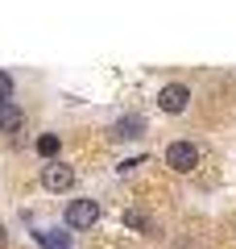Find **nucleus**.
<instances>
[{
    "label": "nucleus",
    "mask_w": 236,
    "mask_h": 249,
    "mask_svg": "<svg viewBox=\"0 0 236 249\" xmlns=\"http://www.w3.org/2000/svg\"><path fill=\"white\" fill-rule=\"evenodd\" d=\"M96 220H100V204H96V199H70L67 212H62V224H67V232H70V229L83 232V229H91Z\"/></svg>",
    "instance_id": "obj_1"
},
{
    "label": "nucleus",
    "mask_w": 236,
    "mask_h": 249,
    "mask_svg": "<svg viewBox=\"0 0 236 249\" xmlns=\"http://www.w3.org/2000/svg\"><path fill=\"white\" fill-rule=\"evenodd\" d=\"M166 166L178 170V175H191V170L199 166V145H191V142H170V145H166Z\"/></svg>",
    "instance_id": "obj_2"
},
{
    "label": "nucleus",
    "mask_w": 236,
    "mask_h": 249,
    "mask_svg": "<svg viewBox=\"0 0 236 249\" xmlns=\"http://www.w3.org/2000/svg\"><path fill=\"white\" fill-rule=\"evenodd\" d=\"M157 108L170 112V116L186 112V108H191V88H186V83H166V88L157 91Z\"/></svg>",
    "instance_id": "obj_3"
},
{
    "label": "nucleus",
    "mask_w": 236,
    "mask_h": 249,
    "mask_svg": "<svg viewBox=\"0 0 236 249\" xmlns=\"http://www.w3.org/2000/svg\"><path fill=\"white\" fill-rule=\"evenodd\" d=\"M70 183H75V166L70 162H46V170H42V187L46 191H70Z\"/></svg>",
    "instance_id": "obj_4"
},
{
    "label": "nucleus",
    "mask_w": 236,
    "mask_h": 249,
    "mask_svg": "<svg viewBox=\"0 0 236 249\" xmlns=\"http://www.w3.org/2000/svg\"><path fill=\"white\" fill-rule=\"evenodd\" d=\"M141 133H145V116H137V112L112 121V137H120V142H133V137H141Z\"/></svg>",
    "instance_id": "obj_5"
},
{
    "label": "nucleus",
    "mask_w": 236,
    "mask_h": 249,
    "mask_svg": "<svg viewBox=\"0 0 236 249\" xmlns=\"http://www.w3.org/2000/svg\"><path fill=\"white\" fill-rule=\"evenodd\" d=\"M37 245L42 249H70V232L67 229H37Z\"/></svg>",
    "instance_id": "obj_6"
},
{
    "label": "nucleus",
    "mask_w": 236,
    "mask_h": 249,
    "mask_svg": "<svg viewBox=\"0 0 236 249\" xmlns=\"http://www.w3.org/2000/svg\"><path fill=\"white\" fill-rule=\"evenodd\" d=\"M21 121H25V116H21L17 104H0V133H17Z\"/></svg>",
    "instance_id": "obj_7"
},
{
    "label": "nucleus",
    "mask_w": 236,
    "mask_h": 249,
    "mask_svg": "<svg viewBox=\"0 0 236 249\" xmlns=\"http://www.w3.org/2000/svg\"><path fill=\"white\" fill-rule=\"evenodd\" d=\"M124 224H129V229H137V232H145V229H153V220H149L145 212H137V208H133V212H124Z\"/></svg>",
    "instance_id": "obj_8"
},
{
    "label": "nucleus",
    "mask_w": 236,
    "mask_h": 249,
    "mask_svg": "<svg viewBox=\"0 0 236 249\" xmlns=\"http://www.w3.org/2000/svg\"><path fill=\"white\" fill-rule=\"evenodd\" d=\"M13 91H17L13 75H9V71H0V104H13Z\"/></svg>",
    "instance_id": "obj_9"
},
{
    "label": "nucleus",
    "mask_w": 236,
    "mask_h": 249,
    "mask_svg": "<svg viewBox=\"0 0 236 249\" xmlns=\"http://www.w3.org/2000/svg\"><path fill=\"white\" fill-rule=\"evenodd\" d=\"M37 154H58V137H37Z\"/></svg>",
    "instance_id": "obj_10"
},
{
    "label": "nucleus",
    "mask_w": 236,
    "mask_h": 249,
    "mask_svg": "<svg viewBox=\"0 0 236 249\" xmlns=\"http://www.w3.org/2000/svg\"><path fill=\"white\" fill-rule=\"evenodd\" d=\"M149 158H129V162H120V175H129V170H137V166H145Z\"/></svg>",
    "instance_id": "obj_11"
},
{
    "label": "nucleus",
    "mask_w": 236,
    "mask_h": 249,
    "mask_svg": "<svg viewBox=\"0 0 236 249\" xmlns=\"http://www.w3.org/2000/svg\"><path fill=\"white\" fill-rule=\"evenodd\" d=\"M9 245V229H4V224H0V249Z\"/></svg>",
    "instance_id": "obj_12"
}]
</instances>
